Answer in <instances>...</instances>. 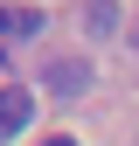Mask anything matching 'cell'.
<instances>
[{
	"label": "cell",
	"mask_w": 139,
	"mask_h": 146,
	"mask_svg": "<svg viewBox=\"0 0 139 146\" xmlns=\"http://www.w3.org/2000/svg\"><path fill=\"white\" fill-rule=\"evenodd\" d=\"M42 90H56V98H83L91 90V56H56L42 70Z\"/></svg>",
	"instance_id": "1"
},
{
	"label": "cell",
	"mask_w": 139,
	"mask_h": 146,
	"mask_svg": "<svg viewBox=\"0 0 139 146\" xmlns=\"http://www.w3.org/2000/svg\"><path fill=\"white\" fill-rule=\"evenodd\" d=\"M28 111H35V90L7 84V90H0V139H7V132H21V125H28Z\"/></svg>",
	"instance_id": "2"
},
{
	"label": "cell",
	"mask_w": 139,
	"mask_h": 146,
	"mask_svg": "<svg viewBox=\"0 0 139 146\" xmlns=\"http://www.w3.org/2000/svg\"><path fill=\"white\" fill-rule=\"evenodd\" d=\"M111 28H118V7L111 0H91V7H83V35L97 42V35H111Z\"/></svg>",
	"instance_id": "3"
},
{
	"label": "cell",
	"mask_w": 139,
	"mask_h": 146,
	"mask_svg": "<svg viewBox=\"0 0 139 146\" xmlns=\"http://www.w3.org/2000/svg\"><path fill=\"white\" fill-rule=\"evenodd\" d=\"M7 28H14V35H42V7H28V14H14Z\"/></svg>",
	"instance_id": "4"
},
{
	"label": "cell",
	"mask_w": 139,
	"mask_h": 146,
	"mask_svg": "<svg viewBox=\"0 0 139 146\" xmlns=\"http://www.w3.org/2000/svg\"><path fill=\"white\" fill-rule=\"evenodd\" d=\"M125 42H132V56H139V21H132V35H125Z\"/></svg>",
	"instance_id": "5"
},
{
	"label": "cell",
	"mask_w": 139,
	"mask_h": 146,
	"mask_svg": "<svg viewBox=\"0 0 139 146\" xmlns=\"http://www.w3.org/2000/svg\"><path fill=\"white\" fill-rule=\"evenodd\" d=\"M42 146H77V139H63V132H56V139H42Z\"/></svg>",
	"instance_id": "6"
},
{
	"label": "cell",
	"mask_w": 139,
	"mask_h": 146,
	"mask_svg": "<svg viewBox=\"0 0 139 146\" xmlns=\"http://www.w3.org/2000/svg\"><path fill=\"white\" fill-rule=\"evenodd\" d=\"M7 21H14V14H7V7H0V28H7Z\"/></svg>",
	"instance_id": "7"
},
{
	"label": "cell",
	"mask_w": 139,
	"mask_h": 146,
	"mask_svg": "<svg viewBox=\"0 0 139 146\" xmlns=\"http://www.w3.org/2000/svg\"><path fill=\"white\" fill-rule=\"evenodd\" d=\"M0 63H7V56H0Z\"/></svg>",
	"instance_id": "8"
}]
</instances>
